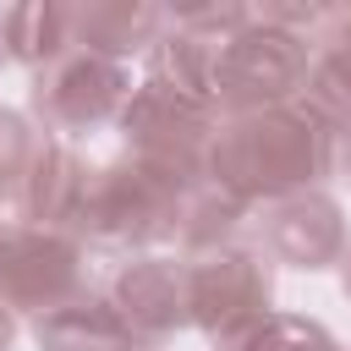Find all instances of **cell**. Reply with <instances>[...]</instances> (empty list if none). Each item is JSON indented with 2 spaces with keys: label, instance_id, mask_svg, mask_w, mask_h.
<instances>
[{
  "label": "cell",
  "instance_id": "obj_2",
  "mask_svg": "<svg viewBox=\"0 0 351 351\" xmlns=\"http://www.w3.org/2000/svg\"><path fill=\"white\" fill-rule=\"evenodd\" d=\"M181 197H186L181 181L132 159V165L93 170L82 181V197H77L71 219L93 241H154V236H176Z\"/></svg>",
  "mask_w": 351,
  "mask_h": 351
},
{
  "label": "cell",
  "instance_id": "obj_1",
  "mask_svg": "<svg viewBox=\"0 0 351 351\" xmlns=\"http://www.w3.org/2000/svg\"><path fill=\"white\" fill-rule=\"evenodd\" d=\"M329 165L318 115H296V110H252L236 126L214 132L208 143V170L214 186L241 197H285L307 181H318Z\"/></svg>",
  "mask_w": 351,
  "mask_h": 351
},
{
  "label": "cell",
  "instance_id": "obj_13",
  "mask_svg": "<svg viewBox=\"0 0 351 351\" xmlns=\"http://www.w3.org/2000/svg\"><path fill=\"white\" fill-rule=\"evenodd\" d=\"M340 269H346V291H351V247H346V263Z\"/></svg>",
  "mask_w": 351,
  "mask_h": 351
},
{
  "label": "cell",
  "instance_id": "obj_12",
  "mask_svg": "<svg viewBox=\"0 0 351 351\" xmlns=\"http://www.w3.org/2000/svg\"><path fill=\"white\" fill-rule=\"evenodd\" d=\"M5 346H11V313L0 307V351H5Z\"/></svg>",
  "mask_w": 351,
  "mask_h": 351
},
{
  "label": "cell",
  "instance_id": "obj_15",
  "mask_svg": "<svg viewBox=\"0 0 351 351\" xmlns=\"http://www.w3.org/2000/svg\"><path fill=\"white\" fill-rule=\"evenodd\" d=\"M0 241H5V230H0Z\"/></svg>",
  "mask_w": 351,
  "mask_h": 351
},
{
  "label": "cell",
  "instance_id": "obj_6",
  "mask_svg": "<svg viewBox=\"0 0 351 351\" xmlns=\"http://www.w3.org/2000/svg\"><path fill=\"white\" fill-rule=\"evenodd\" d=\"M115 313L121 324L132 329V340H165L170 329L192 324V291H186V263H165V258H148V263H132L121 280H115Z\"/></svg>",
  "mask_w": 351,
  "mask_h": 351
},
{
  "label": "cell",
  "instance_id": "obj_7",
  "mask_svg": "<svg viewBox=\"0 0 351 351\" xmlns=\"http://www.w3.org/2000/svg\"><path fill=\"white\" fill-rule=\"evenodd\" d=\"M126 77L115 60L104 55H71L60 60L44 82H38V110L55 121V126H93L115 110Z\"/></svg>",
  "mask_w": 351,
  "mask_h": 351
},
{
  "label": "cell",
  "instance_id": "obj_5",
  "mask_svg": "<svg viewBox=\"0 0 351 351\" xmlns=\"http://www.w3.org/2000/svg\"><path fill=\"white\" fill-rule=\"evenodd\" d=\"M77 291V247L60 230L27 225L5 230L0 241V307H38L55 313Z\"/></svg>",
  "mask_w": 351,
  "mask_h": 351
},
{
  "label": "cell",
  "instance_id": "obj_4",
  "mask_svg": "<svg viewBox=\"0 0 351 351\" xmlns=\"http://www.w3.org/2000/svg\"><path fill=\"white\" fill-rule=\"evenodd\" d=\"M307 71V49L291 38V33H247V38H230V44H214V71H208V99H225V104H241L247 115L252 110H274Z\"/></svg>",
  "mask_w": 351,
  "mask_h": 351
},
{
  "label": "cell",
  "instance_id": "obj_10",
  "mask_svg": "<svg viewBox=\"0 0 351 351\" xmlns=\"http://www.w3.org/2000/svg\"><path fill=\"white\" fill-rule=\"evenodd\" d=\"M225 351H335V340L307 318H263L247 335H236Z\"/></svg>",
  "mask_w": 351,
  "mask_h": 351
},
{
  "label": "cell",
  "instance_id": "obj_3",
  "mask_svg": "<svg viewBox=\"0 0 351 351\" xmlns=\"http://www.w3.org/2000/svg\"><path fill=\"white\" fill-rule=\"evenodd\" d=\"M186 291H192V324H203L219 346L263 324L269 313V263L258 252L236 247H208L197 263H186Z\"/></svg>",
  "mask_w": 351,
  "mask_h": 351
},
{
  "label": "cell",
  "instance_id": "obj_14",
  "mask_svg": "<svg viewBox=\"0 0 351 351\" xmlns=\"http://www.w3.org/2000/svg\"><path fill=\"white\" fill-rule=\"evenodd\" d=\"M346 170H351V143H346Z\"/></svg>",
  "mask_w": 351,
  "mask_h": 351
},
{
  "label": "cell",
  "instance_id": "obj_8",
  "mask_svg": "<svg viewBox=\"0 0 351 351\" xmlns=\"http://www.w3.org/2000/svg\"><path fill=\"white\" fill-rule=\"evenodd\" d=\"M269 247L302 269H318L329 263L340 247H346V230H340V208L324 203V197H285L269 219Z\"/></svg>",
  "mask_w": 351,
  "mask_h": 351
},
{
  "label": "cell",
  "instance_id": "obj_9",
  "mask_svg": "<svg viewBox=\"0 0 351 351\" xmlns=\"http://www.w3.org/2000/svg\"><path fill=\"white\" fill-rule=\"evenodd\" d=\"M44 351H137L132 329L121 324L115 302H66L38 318Z\"/></svg>",
  "mask_w": 351,
  "mask_h": 351
},
{
  "label": "cell",
  "instance_id": "obj_11",
  "mask_svg": "<svg viewBox=\"0 0 351 351\" xmlns=\"http://www.w3.org/2000/svg\"><path fill=\"white\" fill-rule=\"evenodd\" d=\"M38 154H44V143H38L16 115L0 110V192H16V197H22V186H27L33 165H38Z\"/></svg>",
  "mask_w": 351,
  "mask_h": 351
}]
</instances>
